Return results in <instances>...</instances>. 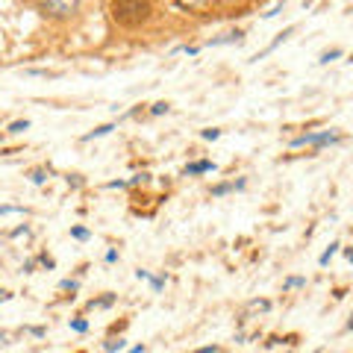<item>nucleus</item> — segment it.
Listing matches in <instances>:
<instances>
[{
	"label": "nucleus",
	"mask_w": 353,
	"mask_h": 353,
	"mask_svg": "<svg viewBox=\"0 0 353 353\" xmlns=\"http://www.w3.org/2000/svg\"><path fill=\"white\" fill-rule=\"evenodd\" d=\"M112 15H115L118 24L136 27V24L147 21V15H150V0H112Z\"/></svg>",
	"instance_id": "nucleus-1"
},
{
	"label": "nucleus",
	"mask_w": 353,
	"mask_h": 353,
	"mask_svg": "<svg viewBox=\"0 0 353 353\" xmlns=\"http://www.w3.org/2000/svg\"><path fill=\"white\" fill-rule=\"evenodd\" d=\"M80 6V0H41V9L53 18H68Z\"/></svg>",
	"instance_id": "nucleus-2"
},
{
	"label": "nucleus",
	"mask_w": 353,
	"mask_h": 353,
	"mask_svg": "<svg viewBox=\"0 0 353 353\" xmlns=\"http://www.w3.org/2000/svg\"><path fill=\"white\" fill-rule=\"evenodd\" d=\"M333 141H341V136L324 129V133H306V136L292 139V147H303V144H333Z\"/></svg>",
	"instance_id": "nucleus-3"
},
{
	"label": "nucleus",
	"mask_w": 353,
	"mask_h": 353,
	"mask_svg": "<svg viewBox=\"0 0 353 353\" xmlns=\"http://www.w3.org/2000/svg\"><path fill=\"white\" fill-rule=\"evenodd\" d=\"M245 41V33L241 30H233V33H224L218 35V38H209L206 41V47H221V45H241Z\"/></svg>",
	"instance_id": "nucleus-4"
},
{
	"label": "nucleus",
	"mask_w": 353,
	"mask_h": 353,
	"mask_svg": "<svg viewBox=\"0 0 353 353\" xmlns=\"http://www.w3.org/2000/svg\"><path fill=\"white\" fill-rule=\"evenodd\" d=\"M209 171H218V165L209 162V159H200V162H191L183 168V174L186 176H197V174H209Z\"/></svg>",
	"instance_id": "nucleus-5"
},
{
	"label": "nucleus",
	"mask_w": 353,
	"mask_h": 353,
	"mask_svg": "<svg viewBox=\"0 0 353 353\" xmlns=\"http://www.w3.org/2000/svg\"><path fill=\"white\" fill-rule=\"evenodd\" d=\"M292 33H294V27H285V30H282V33L277 35V38H274V41H271V45L265 47V50H259V53H256V56H253V59H250V62H259V59H262V56H268V53H274V50H277V47H280V45H282V41H285V38H289V35H292Z\"/></svg>",
	"instance_id": "nucleus-6"
},
{
	"label": "nucleus",
	"mask_w": 353,
	"mask_h": 353,
	"mask_svg": "<svg viewBox=\"0 0 353 353\" xmlns=\"http://www.w3.org/2000/svg\"><path fill=\"white\" fill-rule=\"evenodd\" d=\"M247 186V180H235V183H221V186L212 188V197H224L227 191H241Z\"/></svg>",
	"instance_id": "nucleus-7"
},
{
	"label": "nucleus",
	"mask_w": 353,
	"mask_h": 353,
	"mask_svg": "<svg viewBox=\"0 0 353 353\" xmlns=\"http://www.w3.org/2000/svg\"><path fill=\"white\" fill-rule=\"evenodd\" d=\"M136 277H139V280H147V282H150V285H153V292H162V289H165V280H162V277H153V274H150V271H136Z\"/></svg>",
	"instance_id": "nucleus-8"
},
{
	"label": "nucleus",
	"mask_w": 353,
	"mask_h": 353,
	"mask_svg": "<svg viewBox=\"0 0 353 353\" xmlns=\"http://www.w3.org/2000/svg\"><path fill=\"white\" fill-rule=\"evenodd\" d=\"M115 300H118V294H103V297H94V300H89V309H109Z\"/></svg>",
	"instance_id": "nucleus-9"
},
{
	"label": "nucleus",
	"mask_w": 353,
	"mask_h": 353,
	"mask_svg": "<svg viewBox=\"0 0 353 353\" xmlns=\"http://www.w3.org/2000/svg\"><path fill=\"white\" fill-rule=\"evenodd\" d=\"M112 129H115V124H100V127H97V129H92V133H85V136H82V141H94V139H100V136H109Z\"/></svg>",
	"instance_id": "nucleus-10"
},
{
	"label": "nucleus",
	"mask_w": 353,
	"mask_h": 353,
	"mask_svg": "<svg viewBox=\"0 0 353 353\" xmlns=\"http://www.w3.org/2000/svg\"><path fill=\"white\" fill-rule=\"evenodd\" d=\"M124 347H127L124 339H106L103 341V350H109V353H118V350H124Z\"/></svg>",
	"instance_id": "nucleus-11"
},
{
	"label": "nucleus",
	"mask_w": 353,
	"mask_h": 353,
	"mask_svg": "<svg viewBox=\"0 0 353 353\" xmlns=\"http://www.w3.org/2000/svg\"><path fill=\"white\" fill-rule=\"evenodd\" d=\"M339 56H341V47H329L327 53H321V59H318V62H321V65H329L333 59H339Z\"/></svg>",
	"instance_id": "nucleus-12"
},
{
	"label": "nucleus",
	"mask_w": 353,
	"mask_h": 353,
	"mask_svg": "<svg viewBox=\"0 0 353 353\" xmlns=\"http://www.w3.org/2000/svg\"><path fill=\"white\" fill-rule=\"evenodd\" d=\"M339 241H333V245H329L327 247V250H324V253H321V259H318V262H321V265H329V259H333V256H336V250H339Z\"/></svg>",
	"instance_id": "nucleus-13"
},
{
	"label": "nucleus",
	"mask_w": 353,
	"mask_h": 353,
	"mask_svg": "<svg viewBox=\"0 0 353 353\" xmlns=\"http://www.w3.org/2000/svg\"><path fill=\"white\" fill-rule=\"evenodd\" d=\"M71 238H77V241H89L92 233H89L85 227H71Z\"/></svg>",
	"instance_id": "nucleus-14"
},
{
	"label": "nucleus",
	"mask_w": 353,
	"mask_h": 353,
	"mask_svg": "<svg viewBox=\"0 0 353 353\" xmlns=\"http://www.w3.org/2000/svg\"><path fill=\"white\" fill-rule=\"evenodd\" d=\"M24 129H30V121H27V118H24V121H12V124H9L12 136H18V133H24Z\"/></svg>",
	"instance_id": "nucleus-15"
},
{
	"label": "nucleus",
	"mask_w": 353,
	"mask_h": 353,
	"mask_svg": "<svg viewBox=\"0 0 353 353\" xmlns=\"http://www.w3.org/2000/svg\"><path fill=\"white\" fill-rule=\"evenodd\" d=\"M71 329H74V333H89V321H85V318H74V321H71Z\"/></svg>",
	"instance_id": "nucleus-16"
},
{
	"label": "nucleus",
	"mask_w": 353,
	"mask_h": 353,
	"mask_svg": "<svg viewBox=\"0 0 353 353\" xmlns=\"http://www.w3.org/2000/svg\"><path fill=\"white\" fill-rule=\"evenodd\" d=\"M47 174H50V171H45V168H35L33 174H30V180H33L35 186H41V183L47 180Z\"/></svg>",
	"instance_id": "nucleus-17"
},
{
	"label": "nucleus",
	"mask_w": 353,
	"mask_h": 353,
	"mask_svg": "<svg viewBox=\"0 0 353 353\" xmlns=\"http://www.w3.org/2000/svg\"><path fill=\"white\" fill-rule=\"evenodd\" d=\"M300 285H306V277H289L282 282V289H300Z\"/></svg>",
	"instance_id": "nucleus-18"
},
{
	"label": "nucleus",
	"mask_w": 353,
	"mask_h": 353,
	"mask_svg": "<svg viewBox=\"0 0 353 353\" xmlns=\"http://www.w3.org/2000/svg\"><path fill=\"white\" fill-rule=\"evenodd\" d=\"M0 215H27L24 206H0Z\"/></svg>",
	"instance_id": "nucleus-19"
},
{
	"label": "nucleus",
	"mask_w": 353,
	"mask_h": 353,
	"mask_svg": "<svg viewBox=\"0 0 353 353\" xmlns=\"http://www.w3.org/2000/svg\"><path fill=\"white\" fill-rule=\"evenodd\" d=\"M59 289H62V292H77V289H80V282H77V280H62V282H59Z\"/></svg>",
	"instance_id": "nucleus-20"
},
{
	"label": "nucleus",
	"mask_w": 353,
	"mask_h": 353,
	"mask_svg": "<svg viewBox=\"0 0 353 353\" xmlns=\"http://www.w3.org/2000/svg\"><path fill=\"white\" fill-rule=\"evenodd\" d=\"M168 109H171V106L165 103V100H159V103H153V106H150V112H153V115H165Z\"/></svg>",
	"instance_id": "nucleus-21"
},
{
	"label": "nucleus",
	"mask_w": 353,
	"mask_h": 353,
	"mask_svg": "<svg viewBox=\"0 0 353 353\" xmlns=\"http://www.w3.org/2000/svg\"><path fill=\"white\" fill-rule=\"evenodd\" d=\"M200 136H203V139H206V141H215V139H218V136H221V129H203Z\"/></svg>",
	"instance_id": "nucleus-22"
},
{
	"label": "nucleus",
	"mask_w": 353,
	"mask_h": 353,
	"mask_svg": "<svg viewBox=\"0 0 353 353\" xmlns=\"http://www.w3.org/2000/svg\"><path fill=\"white\" fill-rule=\"evenodd\" d=\"M38 262H41V265H45L47 271H53V268H56V262H53L50 256H38Z\"/></svg>",
	"instance_id": "nucleus-23"
},
{
	"label": "nucleus",
	"mask_w": 353,
	"mask_h": 353,
	"mask_svg": "<svg viewBox=\"0 0 353 353\" xmlns=\"http://www.w3.org/2000/svg\"><path fill=\"white\" fill-rule=\"evenodd\" d=\"M176 3H180V6H186V9H194V6L203 3V0H176Z\"/></svg>",
	"instance_id": "nucleus-24"
},
{
	"label": "nucleus",
	"mask_w": 353,
	"mask_h": 353,
	"mask_svg": "<svg viewBox=\"0 0 353 353\" xmlns=\"http://www.w3.org/2000/svg\"><path fill=\"white\" fill-rule=\"evenodd\" d=\"M18 235H30V227L24 224V227H18V230H12V238H18Z\"/></svg>",
	"instance_id": "nucleus-25"
},
{
	"label": "nucleus",
	"mask_w": 353,
	"mask_h": 353,
	"mask_svg": "<svg viewBox=\"0 0 353 353\" xmlns=\"http://www.w3.org/2000/svg\"><path fill=\"white\" fill-rule=\"evenodd\" d=\"M106 262H118V250H106Z\"/></svg>",
	"instance_id": "nucleus-26"
},
{
	"label": "nucleus",
	"mask_w": 353,
	"mask_h": 353,
	"mask_svg": "<svg viewBox=\"0 0 353 353\" xmlns=\"http://www.w3.org/2000/svg\"><path fill=\"white\" fill-rule=\"evenodd\" d=\"M194 353H218V347H215V344H209V347H200V350H194Z\"/></svg>",
	"instance_id": "nucleus-27"
},
{
	"label": "nucleus",
	"mask_w": 353,
	"mask_h": 353,
	"mask_svg": "<svg viewBox=\"0 0 353 353\" xmlns=\"http://www.w3.org/2000/svg\"><path fill=\"white\" fill-rule=\"evenodd\" d=\"M6 300H12V292H0V303H6Z\"/></svg>",
	"instance_id": "nucleus-28"
},
{
	"label": "nucleus",
	"mask_w": 353,
	"mask_h": 353,
	"mask_svg": "<svg viewBox=\"0 0 353 353\" xmlns=\"http://www.w3.org/2000/svg\"><path fill=\"white\" fill-rule=\"evenodd\" d=\"M129 353H144V344H136V347H129Z\"/></svg>",
	"instance_id": "nucleus-29"
},
{
	"label": "nucleus",
	"mask_w": 353,
	"mask_h": 353,
	"mask_svg": "<svg viewBox=\"0 0 353 353\" xmlns=\"http://www.w3.org/2000/svg\"><path fill=\"white\" fill-rule=\"evenodd\" d=\"M347 329H353V315H350V321H347Z\"/></svg>",
	"instance_id": "nucleus-30"
},
{
	"label": "nucleus",
	"mask_w": 353,
	"mask_h": 353,
	"mask_svg": "<svg viewBox=\"0 0 353 353\" xmlns=\"http://www.w3.org/2000/svg\"><path fill=\"white\" fill-rule=\"evenodd\" d=\"M227 3H233V0H227Z\"/></svg>",
	"instance_id": "nucleus-31"
}]
</instances>
